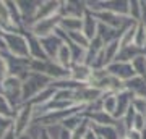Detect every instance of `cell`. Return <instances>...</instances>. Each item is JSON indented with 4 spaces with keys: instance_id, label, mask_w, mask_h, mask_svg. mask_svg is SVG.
Masks as SVG:
<instances>
[{
    "instance_id": "3",
    "label": "cell",
    "mask_w": 146,
    "mask_h": 139,
    "mask_svg": "<svg viewBox=\"0 0 146 139\" xmlns=\"http://www.w3.org/2000/svg\"><path fill=\"white\" fill-rule=\"evenodd\" d=\"M3 39L7 42L10 55L20 58H29L26 32H3Z\"/></svg>"
},
{
    "instance_id": "39",
    "label": "cell",
    "mask_w": 146,
    "mask_h": 139,
    "mask_svg": "<svg viewBox=\"0 0 146 139\" xmlns=\"http://www.w3.org/2000/svg\"><path fill=\"white\" fill-rule=\"evenodd\" d=\"M41 139H52L50 136H49V133H47L46 128H42V133H41Z\"/></svg>"
},
{
    "instance_id": "26",
    "label": "cell",
    "mask_w": 146,
    "mask_h": 139,
    "mask_svg": "<svg viewBox=\"0 0 146 139\" xmlns=\"http://www.w3.org/2000/svg\"><path fill=\"white\" fill-rule=\"evenodd\" d=\"M68 49H70V53H72V62L75 63H84V58H86V49L80 45H75L72 42H67Z\"/></svg>"
},
{
    "instance_id": "10",
    "label": "cell",
    "mask_w": 146,
    "mask_h": 139,
    "mask_svg": "<svg viewBox=\"0 0 146 139\" xmlns=\"http://www.w3.org/2000/svg\"><path fill=\"white\" fill-rule=\"evenodd\" d=\"M133 99H135V94L130 92L128 89H123V91L117 92V108H115V113H114L115 120H120L125 117V113L128 112V108L133 103Z\"/></svg>"
},
{
    "instance_id": "36",
    "label": "cell",
    "mask_w": 146,
    "mask_h": 139,
    "mask_svg": "<svg viewBox=\"0 0 146 139\" xmlns=\"http://www.w3.org/2000/svg\"><path fill=\"white\" fill-rule=\"evenodd\" d=\"M140 24L145 28L146 31V2L141 0V18H140Z\"/></svg>"
},
{
    "instance_id": "9",
    "label": "cell",
    "mask_w": 146,
    "mask_h": 139,
    "mask_svg": "<svg viewBox=\"0 0 146 139\" xmlns=\"http://www.w3.org/2000/svg\"><path fill=\"white\" fill-rule=\"evenodd\" d=\"M102 96L101 91L98 89H94L93 86H89V84H84L78 91H75V103L76 105H84V107H88L89 103H93L94 100H98V99Z\"/></svg>"
},
{
    "instance_id": "13",
    "label": "cell",
    "mask_w": 146,
    "mask_h": 139,
    "mask_svg": "<svg viewBox=\"0 0 146 139\" xmlns=\"http://www.w3.org/2000/svg\"><path fill=\"white\" fill-rule=\"evenodd\" d=\"M26 37H28V47H29V58L31 60H49L44 49H42L41 39L34 34H31V32H26Z\"/></svg>"
},
{
    "instance_id": "29",
    "label": "cell",
    "mask_w": 146,
    "mask_h": 139,
    "mask_svg": "<svg viewBox=\"0 0 146 139\" xmlns=\"http://www.w3.org/2000/svg\"><path fill=\"white\" fill-rule=\"evenodd\" d=\"M68 42H72V44H75V45L83 47V49H88L91 41H89L81 31H76V32H68Z\"/></svg>"
},
{
    "instance_id": "23",
    "label": "cell",
    "mask_w": 146,
    "mask_h": 139,
    "mask_svg": "<svg viewBox=\"0 0 146 139\" xmlns=\"http://www.w3.org/2000/svg\"><path fill=\"white\" fill-rule=\"evenodd\" d=\"M120 52V42L115 41V42H110L104 47V57H106V63L109 67L110 63H114L117 60V55Z\"/></svg>"
},
{
    "instance_id": "32",
    "label": "cell",
    "mask_w": 146,
    "mask_h": 139,
    "mask_svg": "<svg viewBox=\"0 0 146 139\" xmlns=\"http://www.w3.org/2000/svg\"><path fill=\"white\" fill-rule=\"evenodd\" d=\"M128 18H131V20L136 21V23H140V18H141V0H130Z\"/></svg>"
},
{
    "instance_id": "28",
    "label": "cell",
    "mask_w": 146,
    "mask_h": 139,
    "mask_svg": "<svg viewBox=\"0 0 146 139\" xmlns=\"http://www.w3.org/2000/svg\"><path fill=\"white\" fill-rule=\"evenodd\" d=\"M136 26L138 23L131 24L130 28H127L125 31L122 32L119 42H120V47H127V45H133V41H135V32H136Z\"/></svg>"
},
{
    "instance_id": "30",
    "label": "cell",
    "mask_w": 146,
    "mask_h": 139,
    "mask_svg": "<svg viewBox=\"0 0 146 139\" xmlns=\"http://www.w3.org/2000/svg\"><path fill=\"white\" fill-rule=\"evenodd\" d=\"M131 67H133V70H135L136 76L145 78V79H146V53H145V55L136 57L135 60L131 62Z\"/></svg>"
},
{
    "instance_id": "37",
    "label": "cell",
    "mask_w": 146,
    "mask_h": 139,
    "mask_svg": "<svg viewBox=\"0 0 146 139\" xmlns=\"http://www.w3.org/2000/svg\"><path fill=\"white\" fill-rule=\"evenodd\" d=\"M3 53H8V47H7L3 36H0V55H3Z\"/></svg>"
},
{
    "instance_id": "2",
    "label": "cell",
    "mask_w": 146,
    "mask_h": 139,
    "mask_svg": "<svg viewBox=\"0 0 146 139\" xmlns=\"http://www.w3.org/2000/svg\"><path fill=\"white\" fill-rule=\"evenodd\" d=\"M52 79L47 74H39V73H29V76L23 81V102L28 103L41 94L44 89L50 88Z\"/></svg>"
},
{
    "instance_id": "20",
    "label": "cell",
    "mask_w": 146,
    "mask_h": 139,
    "mask_svg": "<svg viewBox=\"0 0 146 139\" xmlns=\"http://www.w3.org/2000/svg\"><path fill=\"white\" fill-rule=\"evenodd\" d=\"M55 92H57V91H55V89H54L52 86H50V88L44 89V91H42L41 94H37L36 97L33 99L31 102H28V103H31V105H33L34 108H37V107H46L47 103H49V102H50V100L54 99Z\"/></svg>"
},
{
    "instance_id": "24",
    "label": "cell",
    "mask_w": 146,
    "mask_h": 139,
    "mask_svg": "<svg viewBox=\"0 0 146 139\" xmlns=\"http://www.w3.org/2000/svg\"><path fill=\"white\" fill-rule=\"evenodd\" d=\"M93 129L101 139H120L119 133L115 129V125L114 126H96V125H93Z\"/></svg>"
},
{
    "instance_id": "21",
    "label": "cell",
    "mask_w": 146,
    "mask_h": 139,
    "mask_svg": "<svg viewBox=\"0 0 146 139\" xmlns=\"http://www.w3.org/2000/svg\"><path fill=\"white\" fill-rule=\"evenodd\" d=\"M60 28L67 32H76L83 29V18H62Z\"/></svg>"
},
{
    "instance_id": "8",
    "label": "cell",
    "mask_w": 146,
    "mask_h": 139,
    "mask_svg": "<svg viewBox=\"0 0 146 139\" xmlns=\"http://www.w3.org/2000/svg\"><path fill=\"white\" fill-rule=\"evenodd\" d=\"M107 71L122 82L130 81V79H133V78L136 76V73H135V70H133V67H131V63H125V62L110 63L109 67H107Z\"/></svg>"
},
{
    "instance_id": "15",
    "label": "cell",
    "mask_w": 146,
    "mask_h": 139,
    "mask_svg": "<svg viewBox=\"0 0 146 139\" xmlns=\"http://www.w3.org/2000/svg\"><path fill=\"white\" fill-rule=\"evenodd\" d=\"M146 50L140 49L136 45H127V47H120V52L117 55V60L115 62H125V63H131L136 57L140 55H145Z\"/></svg>"
},
{
    "instance_id": "4",
    "label": "cell",
    "mask_w": 146,
    "mask_h": 139,
    "mask_svg": "<svg viewBox=\"0 0 146 139\" xmlns=\"http://www.w3.org/2000/svg\"><path fill=\"white\" fill-rule=\"evenodd\" d=\"M33 123H34V108L31 103H25L21 108H18L15 115V125H13L15 134L18 138L25 136L33 126Z\"/></svg>"
},
{
    "instance_id": "1",
    "label": "cell",
    "mask_w": 146,
    "mask_h": 139,
    "mask_svg": "<svg viewBox=\"0 0 146 139\" xmlns=\"http://www.w3.org/2000/svg\"><path fill=\"white\" fill-rule=\"evenodd\" d=\"M0 94L8 100L13 110L18 112V108L25 105L23 102V81L15 76H8L0 82Z\"/></svg>"
},
{
    "instance_id": "42",
    "label": "cell",
    "mask_w": 146,
    "mask_h": 139,
    "mask_svg": "<svg viewBox=\"0 0 146 139\" xmlns=\"http://www.w3.org/2000/svg\"><path fill=\"white\" fill-rule=\"evenodd\" d=\"M99 139H101V138H99Z\"/></svg>"
},
{
    "instance_id": "38",
    "label": "cell",
    "mask_w": 146,
    "mask_h": 139,
    "mask_svg": "<svg viewBox=\"0 0 146 139\" xmlns=\"http://www.w3.org/2000/svg\"><path fill=\"white\" fill-rule=\"evenodd\" d=\"M84 139H99V136L96 134V131L93 129V125H91V129H89V133L84 136Z\"/></svg>"
},
{
    "instance_id": "22",
    "label": "cell",
    "mask_w": 146,
    "mask_h": 139,
    "mask_svg": "<svg viewBox=\"0 0 146 139\" xmlns=\"http://www.w3.org/2000/svg\"><path fill=\"white\" fill-rule=\"evenodd\" d=\"M117 108V94L115 92H104L102 94V110L114 117Z\"/></svg>"
},
{
    "instance_id": "16",
    "label": "cell",
    "mask_w": 146,
    "mask_h": 139,
    "mask_svg": "<svg viewBox=\"0 0 146 139\" xmlns=\"http://www.w3.org/2000/svg\"><path fill=\"white\" fill-rule=\"evenodd\" d=\"M98 28H99V21L96 20V16L93 13L88 11L83 18V29H81V32L88 37L89 41H93L94 37L98 36Z\"/></svg>"
},
{
    "instance_id": "17",
    "label": "cell",
    "mask_w": 146,
    "mask_h": 139,
    "mask_svg": "<svg viewBox=\"0 0 146 139\" xmlns=\"http://www.w3.org/2000/svg\"><path fill=\"white\" fill-rule=\"evenodd\" d=\"M86 118L91 121V125H96V126H114V125L117 123V120H115L110 113L104 112V110L86 115Z\"/></svg>"
},
{
    "instance_id": "40",
    "label": "cell",
    "mask_w": 146,
    "mask_h": 139,
    "mask_svg": "<svg viewBox=\"0 0 146 139\" xmlns=\"http://www.w3.org/2000/svg\"><path fill=\"white\" fill-rule=\"evenodd\" d=\"M0 36H3V29H2V26H0Z\"/></svg>"
},
{
    "instance_id": "14",
    "label": "cell",
    "mask_w": 146,
    "mask_h": 139,
    "mask_svg": "<svg viewBox=\"0 0 146 139\" xmlns=\"http://www.w3.org/2000/svg\"><path fill=\"white\" fill-rule=\"evenodd\" d=\"M46 74L52 81H58V79L70 78V70L68 68H63L62 65H58L55 60H49L47 62V68H46Z\"/></svg>"
},
{
    "instance_id": "18",
    "label": "cell",
    "mask_w": 146,
    "mask_h": 139,
    "mask_svg": "<svg viewBox=\"0 0 146 139\" xmlns=\"http://www.w3.org/2000/svg\"><path fill=\"white\" fill-rule=\"evenodd\" d=\"M120 36H122V32H120L119 29H114V28H110V26H106V24H102V23H99V28H98V37L104 42L106 45L110 44V42L119 41Z\"/></svg>"
},
{
    "instance_id": "25",
    "label": "cell",
    "mask_w": 146,
    "mask_h": 139,
    "mask_svg": "<svg viewBox=\"0 0 146 139\" xmlns=\"http://www.w3.org/2000/svg\"><path fill=\"white\" fill-rule=\"evenodd\" d=\"M84 118H86V117H84L83 113H73V115H70L68 118H65V121L62 123V128L67 129V131H70V133H73L80 125L83 123Z\"/></svg>"
},
{
    "instance_id": "27",
    "label": "cell",
    "mask_w": 146,
    "mask_h": 139,
    "mask_svg": "<svg viewBox=\"0 0 146 139\" xmlns=\"http://www.w3.org/2000/svg\"><path fill=\"white\" fill-rule=\"evenodd\" d=\"M55 62H57L58 65H62L63 68H68V70H70V67L73 65V62H72V53H70V49H68L67 44H63V47L60 49L57 58H55Z\"/></svg>"
},
{
    "instance_id": "6",
    "label": "cell",
    "mask_w": 146,
    "mask_h": 139,
    "mask_svg": "<svg viewBox=\"0 0 146 139\" xmlns=\"http://www.w3.org/2000/svg\"><path fill=\"white\" fill-rule=\"evenodd\" d=\"M60 21H62V16L60 15L52 16V18H46V20H39L33 24L29 32L37 36L39 39L41 37H47V36H50V34H54V31L60 26Z\"/></svg>"
},
{
    "instance_id": "5",
    "label": "cell",
    "mask_w": 146,
    "mask_h": 139,
    "mask_svg": "<svg viewBox=\"0 0 146 139\" xmlns=\"http://www.w3.org/2000/svg\"><path fill=\"white\" fill-rule=\"evenodd\" d=\"M16 3H18V8L21 11V16H23L25 29L29 32L33 24L36 23V16H37V11H39L42 0H16Z\"/></svg>"
},
{
    "instance_id": "41",
    "label": "cell",
    "mask_w": 146,
    "mask_h": 139,
    "mask_svg": "<svg viewBox=\"0 0 146 139\" xmlns=\"http://www.w3.org/2000/svg\"><path fill=\"white\" fill-rule=\"evenodd\" d=\"M3 136H5V134H3V133H0V139H3Z\"/></svg>"
},
{
    "instance_id": "11",
    "label": "cell",
    "mask_w": 146,
    "mask_h": 139,
    "mask_svg": "<svg viewBox=\"0 0 146 139\" xmlns=\"http://www.w3.org/2000/svg\"><path fill=\"white\" fill-rule=\"evenodd\" d=\"M41 44H42V49L46 52L47 58H49V60H55L65 42H63L58 36L50 34V36H47V37H41Z\"/></svg>"
},
{
    "instance_id": "34",
    "label": "cell",
    "mask_w": 146,
    "mask_h": 139,
    "mask_svg": "<svg viewBox=\"0 0 146 139\" xmlns=\"http://www.w3.org/2000/svg\"><path fill=\"white\" fill-rule=\"evenodd\" d=\"M133 108L136 110V113L138 115H143V117H146V99L143 97H135L133 99Z\"/></svg>"
},
{
    "instance_id": "19",
    "label": "cell",
    "mask_w": 146,
    "mask_h": 139,
    "mask_svg": "<svg viewBox=\"0 0 146 139\" xmlns=\"http://www.w3.org/2000/svg\"><path fill=\"white\" fill-rule=\"evenodd\" d=\"M125 89H128L130 92L135 94V97H143L146 99V79L140 76H135L133 79L123 82Z\"/></svg>"
},
{
    "instance_id": "12",
    "label": "cell",
    "mask_w": 146,
    "mask_h": 139,
    "mask_svg": "<svg viewBox=\"0 0 146 139\" xmlns=\"http://www.w3.org/2000/svg\"><path fill=\"white\" fill-rule=\"evenodd\" d=\"M93 76V68H89L84 63H75L70 67V78L80 84H89Z\"/></svg>"
},
{
    "instance_id": "31",
    "label": "cell",
    "mask_w": 146,
    "mask_h": 139,
    "mask_svg": "<svg viewBox=\"0 0 146 139\" xmlns=\"http://www.w3.org/2000/svg\"><path fill=\"white\" fill-rule=\"evenodd\" d=\"M89 129H91V121H89L88 118H84L83 123L72 133V138L73 139H84V136L89 133Z\"/></svg>"
},
{
    "instance_id": "33",
    "label": "cell",
    "mask_w": 146,
    "mask_h": 139,
    "mask_svg": "<svg viewBox=\"0 0 146 139\" xmlns=\"http://www.w3.org/2000/svg\"><path fill=\"white\" fill-rule=\"evenodd\" d=\"M13 125H15V118H8V117L0 115V133L7 134L8 131L13 129Z\"/></svg>"
},
{
    "instance_id": "7",
    "label": "cell",
    "mask_w": 146,
    "mask_h": 139,
    "mask_svg": "<svg viewBox=\"0 0 146 139\" xmlns=\"http://www.w3.org/2000/svg\"><path fill=\"white\" fill-rule=\"evenodd\" d=\"M86 13H88L86 2H75V0L62 2V7H60L62 18H84Z\"/></svg>"
},
{
    "instance_id": "35",
    "label": "cell",
    "mask_w": 146,
    "mask_h": 139,
    "mask_svg": "<svg viewBox=\"0 0 146 139\" xmlns=\"http://www.w3.org/2000/svg\"><path fill=\"white\" fill-rule=\"evenodd\" d=\"M8 78V65L3 55H0V82Z\"/></svg>"
}]
</instances>
